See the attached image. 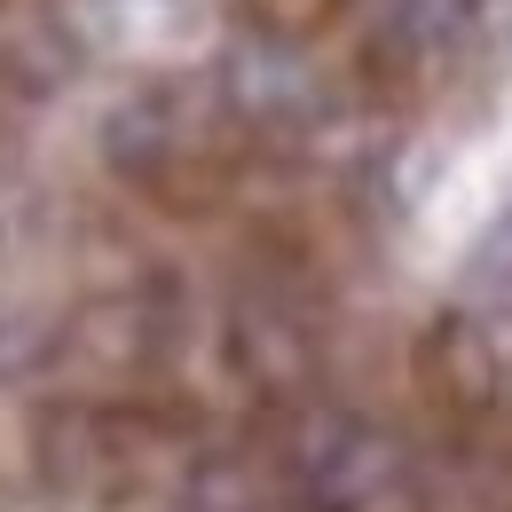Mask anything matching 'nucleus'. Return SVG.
<instances>
[{
	"label": "nucleus",
	"mask_w": 512,
	"mask_h": 512,
	"mask_svg": "<svg viewBox=\"0 0 512 512\" xmlns=\"http://www.w3.org/2000/svg\"><path fill=\"white\" fill-rule=\"evenodd\" d=\"M481 8L489 0H379L371 48L394 56V64H410V71H426V64H442L449 48H465V32L481 24Z\"/></svg>",
	"instance_id": "nucleus-1"
},
{
	"label": "nucleus",
	"mask_w": 512,
	"mask_h": 512,
	"mask_svg": "<svg viewBox=\"0 0 512 512\" xmlns=\"http://www.w3.org/2000/svg\"><path fill=\"white\" fill-rule=\"evenodd\" d=\"M253 8L268 16V24H276V32H308V24H323L339 0H253Z\"/></svg>",
	"instance_id": "nucleus-2"
}]
</instances>
